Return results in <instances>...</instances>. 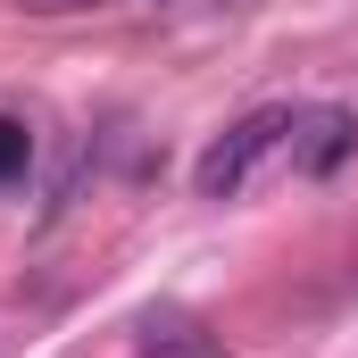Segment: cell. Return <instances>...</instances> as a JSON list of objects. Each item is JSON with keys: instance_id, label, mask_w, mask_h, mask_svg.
I'll return each instance as SVG.
<instances>
[{"instance_id": "cell-3", "label": "cell", "mask_w": 358, "mask_h": 358, "mask_svg": "<svg viewBox=\"0 0 358 358\" xmlns=\"http://www.w3.org/2000/svg\"><path fill=\"white\" fill-rule=\"evenodd\" d=\"M292 134H300V142H292L300 176H334V167L350 159V142H358V117H350V108H308Z\"/></svg>"}, {"instance_id": "cell-5", "label": "cell", "mask_w": 358, "mask_h": 358, "mask_svg": "<svg viewBox=\"0 0 358 358\" xmlns=\"http://www.w3.org/2000/svg\"><path fill=\"white\" fill-rule=\"evenodd\" d=\"M34 17H67V8H100V0H25Z\"/></svg>"}, {"instance_id": "cell-2", "label": "cell", "mask_w": 358, "mask_h": 358, "mask_svg": "<svg viewBox=\"0 0 358 358\" xmlns=\"http://www.w3.org/2000/svg\"><path fill=\"white\" fill-rule=\"evenodd\" d=\"M134 358H234V350H225V334H208L200 317L150 308V317L134 325Z\"/></svg>"}, {"instance_id": "cell-4", "label": "cell", "mask_w": 358, "mask_h": 358, "mask_svg": "<svg viewBox=\"0 0 358 358\" xmlns=\"http://www.w3.org/2000/svg\"><path fill=\"white\" fill-rule=\"evenodd\" d=\"M25 159H34V134H25L17 117H0V183H17V176H25Z\"/></svg>"}, {"instance_id": "cell-1", "label": "cell", "mask_w": 358, "mask_h": 358, "mask_svg": "<svg viewBox=\"0 0 358 358\" xmlns=\"http://www.w3.org/2000/svg\"><path fill=\"white\" fill-rule=\"evenodd\" d=\"M292 125H300L292 108H250V117H234V125H225V134L200 150L192 192H200V200H234V192H242V183H250V176L275 159V150L292 142Z\"/></svg>"}]
</instances>
